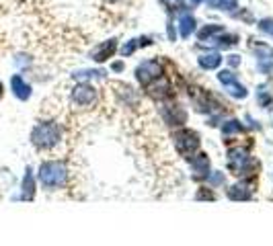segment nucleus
<instances>
[{"mask_svg":"<svg viewBox=\"0 0 273 246\" xmlns=\"http://www.w3.org/2000/svg\"><path fill=\"white\" fill-rule=\"evenodd\" d=\"M60 139H62V129L56 121H41L31 131V142L37 148H43V150L53 148Z\"/></svg>","mask_w":273,"mask_h":246,"instance_id":"obj_1","label":"nucleus"},{"mask_svg":"<svg viewBox=\"0 0 273 246\" xmlns=\"http://www.w3.org/2000/svg\"><path fill=\"white\" fill-rule=\"evenodd\" d=\"M66 179H68V170L62 162H43L39 166V181L45 189L64 187Z\"/></svg>","mask_w":273,"mask_h":246,"instance_id":"obj_2","label":"nucleus"},{"mask_svg":"<svg viewBox=\"0 0 273 246\" xmlns=\"http://www.w3.org/2000/svg\"><path fill=\"white\" fill-rule=\"evenodd\" d=\"M228 168L230 172H234L236 177H253L259 168L257 160L253 156H249L240 148H234V150L228 152Z\"/></svg>","mask_w":273,"mask_h":246,"instance_id":"obj_3","label":"nucleus"},{"mask_svg":"<svg viewBox=\"0 0 273 246\" xmlns=\"http://www.w3.org/2000/svg\"><path fill=\"white\" fill-rule=\"evenodd\" d=\"M173 139H175V148L179 150L181 156H185V158L195 156L197 148H199V135L195 131H191V129H179V131H175Z\"/></svg>","mask_w":273,"mask_h":246,"instance_id":"obj_4","label":"nucleus"},{"mask_svg":"<svg viewBox=\"0 0 273 246\" xmlns=\"http://www.w3.org/2000/svg\"><path fill=\"white\" fill-rule=\"evenodd\" d=\"M160 76H162V66L158 60H146L136 68V80L142 86H148L150 82H154Z\"/></svg>","mask_w":273,"mask_h":246,"instance_id":"obj_5","label":"nucleus"},{"mask_svg":"<svg viewBox=\"0 0 273 246\" xmlns=\"http://www.w3.org/2000/svg\"><path fill=\"white\" fill-rule=\"evenodd\" d=\"M97 101V88L88 82H80L72 88V103L78 107H90Z\"/></svg>","mask_w":273,"mask_h":246,"instance_id":"obj_6","label":"nucleus"},{"mask_svg":"<svg viewBox=\"0 0 273 246\" xmlns=\"http://www.w3.org/2000/svg\"><path fill=\"white\" fill-rule=\"evenodd\" d=\"M218 80L224 84L226 92L230 96H234V98H245L249 94V90L238 82V78H236V74L232 70H220V74H218Z\"/></svg>","mask_w":273,"mask_h":246,"instance_id":"obj_7","label":"nucleus"},{"mask_svg":"<svg viewBox=\"0 0 273 246\" xmlns=\"http://www.w3.org/2000/svg\"><path fill=\"white\" fill-rule=\"evenodd\" d=\"M115 49H117V39H107L90 49V60L97 64H103L105 60H109L115 54Z\"/></svg>","mask_w":273,"mask_h":246,"instance_id":"obj_8","label":"nucleus"},{"mask_svg":"<svg viewBox=\"0 0 273 246\" xmlns=\"http://www.w3.org/2000/svg\"><path fill=\"white\" fill-rule=\"evenodd\" d=\"M148 94H150L152 98H158V101L171 96L173 92H171V82H169V78L160 76V78H156L154 82H150V84H148Z\"/></svg>","mask_w":273,"mask_h":246,"instance_id":"obj_9","label":"nucleus"},{"mask_svg":"<svg viewBox=\"0 0 273 246\" xmlns=\"http://www.w3.org/2000/svg\"><path fill=\"white\" fill-rule=\"evenodd\" d=\"M191 170H193V179H197V181L207 179V174H209V158H207V154L199 152V154L191 156Z\"/></svg>","mask_w":273,"mask_h":246,"instance_id":"obj_10","label":"nucleus"},{"mask_svg":"<svg viewBox=\"0 0 273 246\" xmlns=\"http://www.w3.org/2000/svg\"><path fill=\"white\" fill-rule=\"evenodd\" d=\"M162 117L169 125H183L187 121V113L179 105H165L162 107Z\"/></svg>","mask_w":273,"mask_h":246,"instance_id":"obj_11","label":"nucleus"},{"mask_svg":"<svg viewBox=\"0 0 273 246\" xmlns=\"http://www.w3.org/2000/svg\"><path fill=\"white\" fill-rule=\"evenodd\" d=\"M11 90L19 101H27V98L31 96V84H27V80L21 74H15L11 78Z\"/></svg>","mask_w":273,"mask_h":246,"instance_id":"obj_12","label":"nucleus"},{"mask_svg":"<svg viewBox=\"0 0 273 246\" xmlns=\"http://www.w3.org/2000/svg\"><path fill=\"white\" fill-rule=\"evenodd\" d=\"M228 197L232 201H247V199L253 197V185L240 181V183H236V185H232L228 189Z\"/></svg>","mask_w":273,"mask_h":246,"instance_id":"obj_13","label":"nucleus"},{"mask_svg":"<svg viewBox=\"0 0 273 246\" xmlns=\"http://www.w3.org/2000/svg\"><path fill=\"white\" fill-rule=\"evenodd\" d=\"M195 29H197L195 17H193L191 13H183V15L179 17V33H181V37H183V39H189V37L195 33Z\"/></svg>","mask_w":273,"mask_h":246,"instance_id":"obj_14","label":"nucleus"},{"mask_svg":"<svg viewBox=\"0 0 273 246\" xmlns=\"http://www.w3.org/2000/svg\"><path fill=\"white\" fill-rule=\"evenodd\" d=\"M33 195H35V181H33L31 168H27L25 177H23V185H21V199L23 201H31Z\"/></svg>","mask_w":273,"mask_h":246,"instance_id":"obj_15","label":"nucleus"},{"mask_svg":"<svg viewBox=\"0 0 273 246\" xmlns=\"http://www.w3.org/2000/svg\"><path fill=\"white\" fill-rule=\"evenodd\" d=\"M197 64H199V68H203V70H216L218 66L222 64V56L218 54V52L201 54V56L197 58Z\"/></svg>","mask_w":273,"mask_h":246,"instance_id":"obj_16","label":"nucleus"},{"mask_svg":"<svg viewBox=\"0 0 273 246\" xmlns=\"http://www.w3.org/2000/svg\"><path fill=\"white\" fill-rule=\"evenodd\" d=\"M226 29H224V25H205L203 29H199L197 31V37H199V41H207V43H214V39L218 37V35H222Z\"/></svg>","mask_w":273,"mask_h":246,"instance_id":"obj_17","label":"nucleus"},{"mask_svg":"<svg viewBox=\"0 0 273 246\" xmlns=\"http://www.w3.org/2000/svg\"><path fill=\"white\" fill-rule=\"evenodd\" d=\"M207 7L214 11H226L232 13L238 7V0H207Z\"/></svg>","mask_w":273,"mask_h":246,"instance_id":"obj_18","label":"nucleus"},{"mask_svg":"<svg viewBox=\"0 0 273 246\" xmlns=\"http://www.w3.org/2000/svg\"><path fill=\"white\" fill-rule=\"evenodd\" d=\"M105 70H78L72 74L74 80H103L105 78Z\"/></svg>","mask_w":273,"mask_h":246,"instance_id":"obj_19","label":"nucleus"},{"mask_svg":"<svg viewBox=\"0 0 273 246\" xmlns=\"http://www.w3.org/2000/svg\"><path fill=\"white\" fill-rule=\"evenodd\" d=\"M240 39H238V35H234V33H222V35H218L216 39H214V45H218V47H224V49H228V47H232V45H236Z\"/></svg>","mask_w":273,"mask_h":246,"instance_id":"obj_20","label":"nucleus"},{"mask_svg":"<svg viewBox=\"0 0 273 246\" xmlns=\"http://www.w3.org/2000/svg\"><path fill=\"white\" fill-rule=\"evenodd\" d=\"M245 127H242V123L238 121V119H230V121H226L224 125H222V133L224 135H232V133H240Z\"/></svg>","mask_w":273,"mask_h":246,"instance_id":"obj_21","label":"nucleus"},{"mask_svg":"<svg viewBox=\"0 0 273 246\" xmlns=\"http://www.w3.org/2000/svg\"><path fill=\"white\" fill-rule=\"evenodd\" d=\"M257 101H259V105H261L263 109H271V105H273V94L261 88V90L257 92Z\"/></svg>","mask_w":273,"mask_h":246,"instance_id":"obj_22","label":"nucleus"},{"mask_svg":"<svg viewBox=\"0 0 273 246\" xmlns=\"http://www.w3.org/2000/svg\"><path fill=\"white\" fill-rule=\"evenodd\" d=\"M257 27H259V31H261V33H265V35L273 37V19H261V21L257 23Z\"/></svg>","mask_w":273,"mask_h":246,"instance_id":"obj_23","label":"nucleus"},{"mask_svg":"<svg viewBox=\"0 0 273 246\" xmlns=\"http://www.w3.org/2000/svg\"><path fill=\"white\" fill-rule=\"evenodd\" d=\"M136 47H138V39H130L124 47H122V56L124 58H128V56H132L134 52H136Z\"/></svg>","mask_w":273,"mask_h":246,"instance_id":"obj_24","label":"nucleus"},{"mask_svg":"<svg viewBox=\"0 0 273 246\" xmlns=\"http://www.w3.org/2000/svg\"><path fill=\"white\" fill-rule=\"evenodd\" d=\"M207 183L209 185H222L224 183V172H209L207 174Z\"/></svg>","mask_w":273,"mask_h":246,"instance_id":"obj_25","label":"nucleus"},{"mask_svg":"<svg viewBox=\"0 0 273 246\" xmlns=\"http://www.w3.org/2000/svg\"><path fill=\"white\" fill-rule=\"evenodd\" d=\"M197 199H209V201H214V199H216V195H214L211 191H205V189H201V191L197 193Z\"/></svg>","mask_w":273,"mask_h":246,"instance_id":"obj_26","label":"nucleus"},{"mask_svg":"<svg viewBox=\"0 0 273 246\" xmlns=\"http://www.w3.org/2000/svg\"><path fill=\"white\" fill-rule=\"evenodd\" d=\"M226 60H228V64H230L232 68H236V66H240V56H236V54H230V56H228Z\"/></svg>","mask_w":273,"mask_h":246,"instance_id":"obj_27","label":"nucleus"},{"mask_svg":"<svg viewBox=\"0 0 273 246\" xmlns=\"http://www.w3.org/2000/svg\"><path fill=\"white\" fill-rule=\"evenodd\" d=\"M148 45H152L150 37H140V39H138V47H148Z\"/></svg>","mask_w":273,"mask_h":246,"instance_id":"obj_28","label":"nucleus"},{"mask_svg":"<svg viewBox=\"0 0 273 246\" xmlns=\"http://www.w3.org/2000/svg\"><path fill=\"white\" fill-rule=\"evenodd\" d=\"M111 68H113L115 72H122V70H124V62H113Z\"/></svg>","mask_w":273,"mask_h":246,"instance_id":"obj_29","label":"nucleus"},{"mask_svg":"<svg viewBox=\"0 0 273 246\" xmlns=\"http://www.w3.org/2000/svg\"><path fill=\"white\" fill-rule=\"evenodd\" d=\"M189 3H191L193 7H197V5H201V3H203V0H189Z\"/></svg>","mask_w":273,"mask_h":246,"instance_id":"obj_30","label":"nucleus"},{"mask_svg":"<svg viewBox=\"0 0 273 246\" xmlns=\"http://www.w3.org/2000/svg\"><path fill=\"white\" fill-rule=\"evenodd\" d=\"M3 94H5V86H3V82H0V98H3Z\"/></svg>","mask_w":273,"mask_h":246,"instance_id":"obj_31","label":"nucleus"}]
</instances>
